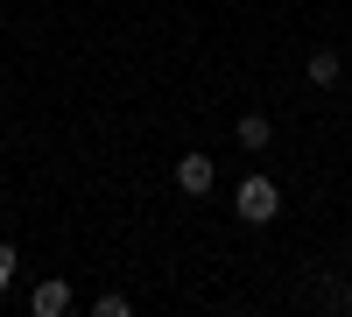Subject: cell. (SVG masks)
Listing matches in <instances>:
<instances>
[{
  "label": "cell",
  "instance_id": "obj_1",
  "mask_svg": "<svg viewBox=\"0 0 352 317\" xmlns=\"http://www.w3.org/2000/svg\"><path fill=\"white\" fill-rule=\"evenodd\" d=\"M232 212H240L247 226H275V219H282V190H275V177H261V169H254V177L232 190Z\"/></svg>",
  "mask_w": 352,
  "mask_h": 317
},
{
  "label": "cell",
  "instance_id": "obj_2",
  "mask_svg": "<svg viewBox=\"0 0 352 317\" xmlns=\"http://www.w3.org/2000/svg\"><path fill=\"white\" fill-rule=\"evenodd\" d=\"M78 296H71V282L64 275H50V282H36V289H28V310H36V317H64Z\"/></svg>",
  "mask_w": 352,
  "mask_h": 317
},
{
  "label": "cell",
  "instance_id": "obj_3",
  "mask_svg": "<svg viewBox=\"0 0 352 317\" xmlns=\"http://www.w3.org/2000/svg\"><path fill=\"white\" fill-rule=\"evenodd\" d=\"M232 141H240V149L247 155H261V149H268V141H275V120H268V113H240V120H232Z\"/></svg>",
  "mask_w": 352,
  "mask_h": 317
},
{
  "label": "cell",
  "instance_id": "obj_4",
  "mask_svg": "<svg viewBox=\"0 0 352 317\" xmlns=\"http://www.w3.org/2000/svg\"><path fill=\"white\" fill-rule=\"evenodd\" d=\"M219 184V169H212V155H184L176 162V190H190V197H204Z\"/></svg>",
  "mask_w": 352,
  "mask_h": 317
},
{
  "label": "cell",
  "instance_id": "obj_5",
  "mask_svg": "<svg viewBox=\"0 0 352 317\" xmlns=\"http://www.w3.org/2000/svg\"><path fill=\"white\" fill-rule=\"evenodd\" d=\"M338 78H345V56H338L331 43H317V50H310V85H317V92H331Z\"/></svg>",
  "mask_w": 352,
  "mask_h": 317
},
{
  "label": "cell",
  "instance_id": "obj_6",
  "mask_svg": "<svg viewBox=\"0 0 352 317\" xmlns=\"http://www.w3.org/2000/svg\"><path fill=\"white\" fill-rule=\"evenodd\" d=\"M92 317H134V303H127V296H120V289H106V296H99V303H92Z\"/></svg>",
  "mask_w": 352,
  "mask_h": 317
},
{
  "label": "cell",
  "instance_id": "obj_7",
  "mask_svg": "<svg viewBox=\"0 0 352 317\" xmlns=\"http://www.w3.org/2000/svg\"><path fill=\"white\" fill-rule=\"evenodd\" d=\"M14 268H21V261H14V247H8V240H0V296H8V289H14Z\"/></svg>",
  "mask_w": 352,
  "mask_h": 317
},
{
  "label": "cell",
  "instance_id": "obj_8",
  "mask_svg": "<svg viewBox=\"0 0 352 317\" xmlns=\"http://www.w3.org/2000/svg\"><path fill=\"white\" fill-rule=\"evenodd\" d=\"M345 268H352V261H345Z\"/></svg>",
  "mask_w": 352,
  "mask_h": 317
}]
</instances>
